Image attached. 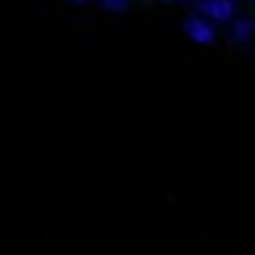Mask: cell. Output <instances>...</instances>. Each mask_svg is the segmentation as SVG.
<instances>
[{
	"label": "cell",
	"mask_w": 255,
	"mask_h": 255,
	"mask_svg": "<svg viewBox=\"0 0 255 255\" xmlns=\"http://www.w3.org/2000/svg\"><path fill=\"white\" fill-rule=\"evenodd\" d=\"M196 9H199L196 15H202V18H208L214 24H232L235 12H238L235 0H199Z\"/></svg>",
	"instance_id": "cell-1"
},
{
	"label": "cell",
	"mask_w": 255,
	"mask_h": 255,
	"mask_svg": "<svg viewBox=\"0 0 255 255\" xmlns=\"http://www.w3.org/2000/svg\"><path fill=\"white\" fill-rule=\"evenodd\" d=\"M184 33H187V39L196 42V45H211V42H217V24L208 21V18H202V15H190V18L184 21Z\"/></svg>",
	"instance_id": "cell-2"
},
{
	"label": "cell",
	"mask_w": 255,
	"mask_h": 255,
	"mask_svg": "<svg viewBox=\"0 0 255 255\" xmlns=\"http://www.w3.org/2000/svg\"><path fill=\"white\" fill-rule=\"evenodd\" d=\"M229 33H232V42H235V45H247L255 36V21L253 18H235Z\"/></svg>",
	"instance_id": "cell-3"
},
{
	"label": "cell",
	"mask_w": 255,
	"mask_h": 255,
	"mask_svg": "<svg viewBox=\"0 0 255 255\" xmlns=\"http://www.w3.org/2000/svg\"><path fill=\"white\" fill-rule=\"evenodd\" d=\"M98 3H101V9H107V12H113V15L125 12L128 6H130V0H98Z\"/></svg>",
	"instance_id": "cell-4"
},
{
	"label": "cell",
	"mask_w": 255,
	"mask_h": 255,
	"mask_svg": "<svg viewBox=\"0 0 255 255\" xmlns=\"http://www.w3.org/2000/svg\"><path fill=\"white\" fill-rule=\"evenodd\" d=\"M68 3H74V6H86V3H92V0H68Z\"/></svg>",
	"instance_id": "cell-5"
}]
</instances>
